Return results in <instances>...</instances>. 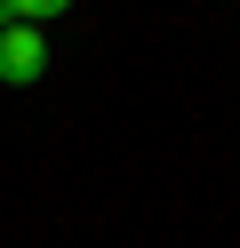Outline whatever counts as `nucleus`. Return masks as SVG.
I'll return each mask as SVG.
<instances>
[{
	"label": "nucleus",
	"instance_id": "obj_1",
	"mask_svg": "<svg viewBox=\"0 0 240 248\" xmlns=\"http://www.w3.org/2000/svg\"><path fill=\"white\" fill-rule=\"evenodd\" d=\"M48 72V24H0V80L32 88Z\"/></svg>",
	"mask_w": 240,
	"mask_h": 248
},
{
	"label": "nucleus",
	"instance_id": "obj_2",
	"mask_svg": "<svg viewBox=\"0 0 240 248\" xmlns=\"http://www.w3.org/2000/svg\"><path fill=\"white\" fill-rule=\"evenodd\" d=\"M72 0H0V24H56Z\"/></svg>",
	"mask_w": 240,
	"mask_h": 248
}]
</instances>
